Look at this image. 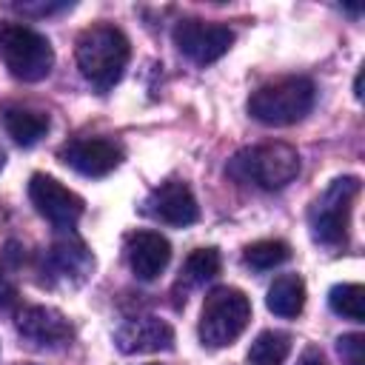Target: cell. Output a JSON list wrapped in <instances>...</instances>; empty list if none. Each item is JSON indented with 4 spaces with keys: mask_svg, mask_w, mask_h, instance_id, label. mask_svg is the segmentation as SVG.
I'll return each instance as SVG.
<instances>
[{
    "mask_svg": "<svg viewBox=\"0 0 365 365\" xmlns=\"http://www.w3.org/2000/svg\"><path fill=\"white\" fill-rule=\"evenodd\" d=\"M297 365H328V359H325L322 348L308 345V348L302 351V356H299V362H297Z\"/></svg>",
    "mask_w": 365,
    "mask_h": 365,
    "instance_id": "24",
    "label": "cell"
},
{
    "mask_svg": "<svg viewBox=\"0 0 365 365\" xmlns=\"http://www.w3.org/2000/svg\"><path fill=\"white\" fill-rule=\"evenodd\" d=\"M336 351L342 365H365V336L362 334H342L336 339Z\"/></svg>",
    "mask_w": 365,
    "mask_h": 365,
    "instance_id": "21",
    "label": "cell"
},
{
    "mask_svg": "<svg viewBox=\"0 0 365 365\" xmlns=\"http://www.w3.org/2000/svg\"><path fill=\"white\" fill-rule=\"evenodd\" d=\"M328 305L334 314H339L351 322H362L365 319V288L359 282L334 285L328 294Z\"/></svg>",
    "mask_w": 365,
    "mask_h": 365,
    "instance_id": "19",
    "label": "cell"
},
{
    "mask_svg": "<svg viewBox=\"0 0 365 365\" xmlns=\"http://www.w3.org/2000/svg\"><path fill=\"white\" fill-rule=\"evenodd\" d=\"M251 319V299L231 285L214 288L200 314V339L208 348H225L231 345Z\"/></svg>",
    "mask_w": 365,
    "mask_h": 365,
    "instance_id": "5",
    "label": "cell"
},
{
    "mask_svg": "<svg viewBox=\"0 0 365 365\" xmlns=\"http://www.w3.org/2000/svg\"><path fill=\"white\" fill-rule=\"evenodd\" d=\"M17 302V288L0 274V311H9Z\"/></svg>",
    "mask_w": 365,
    "mask_h": 365,
    "instance_id": "23",
    "label": "cell"
},
{
    "mask_svg": "<svg viewBox=\"0 0 365 365\" xmlns=\"http://www.w3.org/2000/svg\"><path fill=\"white\" fill-rule=\"evenodd\" d=\"M354 94L356 97H362V71L356 74V80H354Z\"/></svg>",
    "mask_w": 365,
    "mask_h": 365,
    "instance_id": "26",
    "label": "cell"
},
{
    "mask_svg": "<svg viewBox=\"0 0 365 365\" xmlns=\"http://www.w3.org/2000/svg\"><path fill=\"white\" fill-rule=\"evenodd\" d=\"M20 259H23V248H20L17 242H9V245L3 248V265L14 268V265H17Z\"/></svg>",
    "mask_w": 365,
    "mask_h": 365,
    "instance_id": "25",
    "label": "cell"
},
{
    "mask_svg": "<svg viewBox=\"0 0 365 365\" xmlns=\"http://www.w3.org/2000/svg\"><path fill=\"white\" fill-rule=\"evenodd\" d=\"M0 120H3V128L6 134L20 143V145H34L37 140L46 137L48 131V114L46 111H37L31 106H20V103H11L0 111Z\"/></svg>",
    "mask_w": 365,
    "mask_h": 365,
    "instance_id": "15",
    "label": "cell"
},
{
    "mask_svg": "<svg viewBox=\"0 0 365 365\" xmlns=\"http://www.w3.org/2000/svg\"><path fill=\"white\" fill-rule=\"evenodd\" d=\"M131 57V46L128 37L108 23H97L88 26L86 31H80L77 37V66L80 74L100 91L106 94L108 88H114L128 66Z\"/></svg>",
    "mask_w": 365,
    "mask_h": 365,
    "instance_id": "1",
    "label": "cell"
},
{
    "mask_svg": "<svg viewBox=\"0 0 365 365\" xmlns=\"http://www.w3.org/2000/svg\"><path fill=\"white\" fill-rule=\"evenodd\" d=\"M125 259L137 279L151 282L165 271L171 259V242L160 231H134L125 237Z\"/></svg>",
    "mask_w": 365,
    "mask_h": 365,
    "instance_id": "14",
    "label": "cell"
},
{
    "mask_svg": "<svg viewBox=\"0 0 365 365\" xmlns=\"http://www.w3.org/2000/svg\"><path fill=\"white\" fill-rule=\"evenodd\" d=\"M0 168H3V151H0Z\"/></svg>",
    "mask_w": 365,
    "mask_h": 365,
    "instance_id": "27",
    "label": "cell"
},
{
    "mask_svg": "<svg viewBox=\"0 0 365 365\" xmlns=\"http://www.w3.org/2000/svg\"><path fill=\"white\" fill-rule=\"evenodd\" d=\"M265 305L277 317H285V319L297 317L305 308V282H302V277L299 274H279L268 288Z\"/></svg>",
    "mask_w": 365,
    "mask_h": 365,
    "instance_id": "16",
    "label": "cell"
},
{
    "mask_svg": "<svg viewBox=\"0 0 365 365\" xmlns=\"http://www.w3.org/2000/svg\"><path fill=\"white\" fill-rule=\"evenodd\" d=\"M60 160L83 177H106L123 163V148L106 137H77L60 148Z\"/></svg>",
    "mask_w": 365,
    "mask_h": 365,
    "instance_id": "10",
    "label": "cell"
},
{
    "mask_svg": "<svg viewBox=\"0 0 365 365\" xmlns=\"http://www.w3.org/2000/svg\"><path fill=\"white\" fill-rule=\"evenodd\" d=\"M0 57L11 77L23 83H37L48 77L54 66V48L46 34L34 31L26 23H3L0 26Z\"/></svg>",
    "mask_w": 365,
    "mask_h": 365,
    "instance_id": "4",
    "label": "cell"
},
{
    "mask_svg": "<svg viewBox=\"0 0 365 365\" xmlns=\"http://www.w3.org/2000/svg\"><path fill=\"white\" fill-rule=\"evenodd\" d=\"M288 259H291V245L282 240H257L242 251V262L254 271H271Z\"/></svg>",
    "mask_w": 365,
    "mask_h": 365,
    "instance_id": "18",
    "label": "cell"
},
{
    "mask_svg": "<svg viewBox=\"0 0 365 365\" xmlns=\"http://www.w3.org/2000/svg\"><path fill=\"white\" fill-rule=\"evenodd\" d=\"M14 9L23 11V14H37V17H43V14H51V11L71 9V3H14Z\"/></svg>",
    "mask_w": 365,
    "mask_h": 365,
    "instance_id": "22",
    "label": "cell"
},
{
    "mask_svg": "<svg viewBox=\"0 0 365 365\" xmlns=\"http://www.w3.org/2000/svg\"><path fill=\"white\" fill-rule=\"evenodd\" d=\"M314 97L317 88L308 77H279L251 94L248 114L262 125H291L314 108Z\"/></svg>",
    "mask_w": 365,
    "mask_h": 365,
    "instance_id": "2",
    "label": "cell"
},
{
    "mask_svg": "<svg viewBox=\"0 0 365 365\" xmlns=\"http://www.w3.org/2000/svg\"><path fill=\"white\" fill-rule=\"evenodd\" d=\"M228 174L240 182H254L257 188L277 191L299 174V154L288 143H262L254 148H242L228 163Z\"/></svg>",
    "mask_w": 365,
    "mask_h": 365,
    "instance_id": "3",
    "label": "cell"
},
{
    "mask_svg": "<svg viewBox=\"0 0 365 365\" xmlns=\"http://www.w3.org/2000/svg\"><path fill=\"white\" fill-rule=\"evenodd\" d=\"M359 188H362L359 177H336L314 200V205L308 211V222H311V234L317 242H322V245H342L345 242L351 208H354Z\"/></svg>",
    "mask_w": 365,
    "mask_h": 365,
    "instance_id": "6",
    "label": "cell"
},
{
    "mask_svg": "<svg viewBox=\"0 0 365 365\" xmlns=\"http://www.w3.org/2000/svg\"><path fill=\"white\" fill-rule=\"evenodd\" d=\"M29 200L37 208L40 217H46L54 228H74L77 220L86 211V202L80 194H74L71 188H66L60 180L48 177V174H31L29 180Z\"/></svg>",
    "mask_w": 365,
    "mask_h": 365,
    "instance_id": "7",
    "label": "cell"
},
{
    "mask_svg": "<svg viewBox=\"0 0 365 365\" xmlns=\"http://www.w3.org/2000/svg\"><path fill=\"white\" fill-rule=\"evenodd\" d=\"M220 265H222V259H220V251L214 245L197 248V251L188 254V259L182 265V279L188 285H202V282H208L220 274Z\"/></svg>",
    "mask_w": 365,
    "mask_h": 365,
    "instance_id": "20",
    "label": "cell"
},
{
    "mask_svg": "<svg viewBox=\"0 0 365 365\" xmlns=\"http://www.w3.org/2000/svg\"><path fill=\"white\" fill-rule=\"evenodd\" d=\"M145 214H151L154 220H160V222H165V225L185 228V225L197 222L200 205H197L191 188H188L182 180H168V182L157 185V188L145 197Z\"/></svg>",
    "mask_w": 365,
    "mask_h": 365,
    "instance_id": "12",
    "label": "cell"
},
{
    "mask_svg": "<svg viewBox=\"0 0 365 365\" xmlns=\"http://www.w3.org/2000/svg\"><path fill=\"white\" fill-rule=\"evenodd\" d=\"M94 268L91 251L77 237H60L54 240L43 254V274L46 282H68L80 285Z\"/></svg>",
    "mask_w": 365,
    "mask_h": 365,
    "instance_id": "11",
    "label": "cell"
},
{
    "mask_svg": "<svg viewBox=\"0 0 365 365\" xmlns=\"http://www.w3.org/2000/svg\"><path fill=\"white\" fill-rule=\"evenodd\" d=\"M231 43H234V31L222 23L188 17L174 26V46L180 48V54H185L197 66H208L220 60L231 48Z\"/></svg>",
    "mask_w": 365,
    "mask_h": 365,
    "instance_id": "8",
    "label": "cell"
},
{
    "mask_svg": "<svg viewBox=\"0 0 365 365\" xmlns=\"http://www.w3.org/2000/svg\"><path fill=\"white\" fill-rule=\"evenodd\" d=\"M114 345L120 354H157L174 348V328L160 317H134L125 319L117 334Z\"/></svg>",
    "mask_w": 365,
    "mask_h": 365,
    "instance_id": "13",
    "label": "cell"
},
{
    "mask_svg": "<svg viewBox=\"0 0 365 365\" xmlns=\"http://www.w3.org/2000/svg\"><path fill=\"white\" fill-rule=\"evenodd\" d=\"M288 354H291V336L285 331H262L248 348V362L251 365H282Z\"/></svg>",
    "mask_w": 365,
    "mask_h": 365,
    "instance_id": "17",
    "label": "cell"
},
{
    "mask_svg": "<svg viewBox=\"0 0 365 365\" xmlns=\"http://www.w3.org/2000/svg\"><path fill=\"white\" fill-rule=\"evenodd\" d=\"M17 334L40 351H60L71 342V322L51 305H26L17 314Z\"/></svg>",
    "mask_w": 365,
    "mask_h": 365,
    "instance_id": "9",
    "label": "cell"
}]
</instances>
